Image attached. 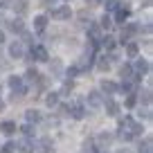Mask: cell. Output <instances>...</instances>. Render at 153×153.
<instances>
[{"label": "cell", "instance_id": "cell-1", "mask_svg": "<svg viewBox=\"0 0 153 153\" xmlns=\"http://www.w3.org/2000/svg\"><path fill=\"white\" fill-rule=\"evenodd\" d=\"M88 106H90V108H101V106H104V97H101L99 90L88 92Z\"/></svg>", "mask_w": 153, "mask_h": 153}, {"label": "cell", "instance_id": "cell-2", "mask_svg": "<svg viewBox=\"0 0 153 153\" xmlns=\"http://www.w3.org/2000/svg\"><path fill=\"white\" fill-rule=\"evenodd\" d=\"M50 16H52L54 20H68V18L72 16V11H70V7H65V5H63V7H59V9H54Z\"/></svg>", "mask_w": 153, "mask_h": 153}, {"label": "cell", "instance_id": "cell-3", "mask_svg": "<svg viewBox=\"0 0 153 153\" xmlns=\"http://www.w3.org/2000/svg\"><path fill=\"white\" fill-rule=\"evenodd\" d=\"M9 56H11V59H23V56H25V48H23V43H20V41H16V43L9 45Z\"/></svg>", "mask_w": 153, "mask_h": 153}, {"label": "cell", "instance_id": "cell-4", "mask_svg": "<svg viewBox=\"0 0 153 153\" xmlns=\"http://www.w3.org/2000/svg\"><path fill=\"white\" fill-rule=\"evenodd\" d=\"M149 70H151V68H149V61H144V59H137V61H135V68H133V76L146 74Z\"/></svg>", "mask_w": 153, "mask_h": 153}, {"label": "cell", "instance_id": "cell-5", "mask_svg": "<svg viewBox=\"0 0 153 153\" xmlns=\"http://www.w3.org/2000/svg\"><path fill=\"white\" fill-rule=\"evenodd\" d=\"M32 59H34V61H48V50H45V48H41V45H34V48H32Z\"/></svg>", "mask_w": 153, "mask_h": 153}, {"label": "cell", "instance_id": "cell-6", "mask_svg": "<svg viewBox=\"0 0 153 153\" xmlns=\"http://www.w3.org/2000/svg\"><path fill=\"white\" fill-rule=\"evenodd\" d=\"M68 115H72L74 120H83V117H86V106H83L81 101H76V104L72 106V110H70Z\"/></svg>", "mask_w": 153, "mask_h": 153}, {"label": "cell", "instance_id": "cell-7", "mask_svg": "<svg viewBox=\"0 0 153 153\" xmlns=\"http://www.w3.org/2000/svg\"><path fill=\"white\" fill-rule=\"evenodd\" d=\"M104 106H106V115L115 117V115H120V104L113 99H104Z\"/></svg>", "mask_w": 153, "mask_h": 153}, {"label": "cell", "instance_id": "cell-8", "mask_svg": "<svg viewBox=\"0 0 153 153\" xmlns=\"http://www.w3.org/2000/svg\"><path fill=\"white\" fill-rule=\"evenodd\" d=\"M120 76L124 81H131V79H133V65H131V63H124V65L120 68Z\"/></svg>", "mask_w": 153, "mask_h": 153}, {"label": "cell", "instance_id": "cell-9", "mask_svg": "<svg viewBox=\"0 0 153 153\" xmlns=\"http://www.w3.org/2000/svg\"><path fill=\"white\" fill-rule=\"evenodd\" d=\"M0 131L5 135H14L16 133V122H11V120H5L2 124H0Z\"/></svg>", "mask_w": 153, "mask_h": 153}, {"label": "cell", "instance_id": "cell-10", "mask_svg": "<svg viewBox=\"0 0 153 153\" xmlns=\"http://www.w3.org/2000/svg\"><path fill=\"white\" fill-rule=\"evenodd\" d=\"M18 149H20V153H34V144H32V140H29V137L20 140V142H18Z\"/></svg>", "mask_w": 153, "mask_h": 153}, {"label": "cell", "instance_id": "cell-11", "mask_svg": "<svg viewBox=\"0 0 153 153\" xmlns=\"http://www.w3.org/2000/svg\"><path fill=\"white\" fill-rule=\"evenodd\" d=\"M45 27H48V16H36V18H34V29H36V32H43Z\"/></svg>", "mask_w": 153, "mask_h": 153}, {"label": "cell", "instance_id": "cell-12", "mask_svg": "<svg viewBox=\"0 0 153 153\" xmlns=\"http://www.w3.org/2000/svg\"><path fill=\"white\" fill-rule=\"evenodd\" d=\"M101 92H106V95H115V92H117V83H113V81H101Z\"/></svg>", "mask_w": 153, "mask_h": 153}, {"label": "cell", "instance_id": "cell-13", "mask_svg": "<svg viewBox=\"0 0 153 153\" xmlns=\"http://www.w3.org/2000/svg\"><path fill=\"white\" fill-rule=\"evenodd\" d=\"M9 29L16 32V34H20V32H25V25H23L20 18H14V20H9Z\"/></svg>", "mask_w": 153, "mask_h": 153}, {"label": "cell", "instance_id": "cell-14", "mask_svg": "<svg viewBox=\"0 0 153 153\" xmlns=\"http://www.w3.org/2000/svg\"><path fill=\"white\" fill-rule=\"evenodd\" d=\"M25 117H27L29 124H32V122H34V124H36V122H41V113H38L36 108H29L27 113H25Z\"/></svg>", "mask_w": 153, "mask_h": 153}, {"label": "cell", "instance_id": "cell-15", "mask_svg": "<svg viewBox=\"0 0 153 153\" xmlns=\"http://www.w3.org/2000/svg\"><path fill=\"white\" fill-rule=\"evenodd\" d=\"M97 142H99V146H110L113 135H110V133H99V135H97Z\"/></svg>", "mask_w": 153, "mask_h": 153}, {"label": "cell", "instance_id": "cell-16", "mask_svg": "<svg viewBox=\"0 0 153 153\" xmlns=\"http://www.w3.org/2000/svg\"><path fill=\"white\" fill-rule=\"evenodd\" d=\"M41 153H54V149H52V140L50 137H43L41 140V149H38Z\"/></svg>", "mask_w": 153, "mask_h": 153}, {"label": "cell", "instance_id": "cell-17", "mask_svg": "<svg viewBox=\"0 0 153 153\" xmlns=\"http://www.w3.org/2000/svg\"><path fill=\"white\" fill-rule=\"evenodd\" d=\"M50 72H52L54 76H61V74H63V65H61V61H59V59H54V61H52V65H50Z\"/></svg>", "mask_w": 153, "mask_h": 153}, {"label": "cell", "instance_id": "cell-18", "mask_svg": "<svg viewBox=\"0 0 153 153\" xmlns=\"http://www.w3.org/2000/svg\"><path fill=\"white\" fill-rule=\"evenodd\" d=\"M97 144H95V140H86V142H83V153H99L97 151Z\"/></svg>", "mask_w": 153, "mask_h": 153}, {"label": "cell", "instance_id": "cell-19", "mask_svg": "<svg viewBox=\"0 0 153 153\" xmlns=\"http://www.w3.org/2000/svg\"><path fill=\"white\" fill-rule=\"evenodd\" d=\"M151 146H153L151 137H146V140H142V142H140V149H137V151H140V153H151Z\"/></svg>", "mask_w": 153, "mask_h": 153}, {"label": "cell", "instance_id": "cell-20", "mask_svg": "<svg viewBox=\"0 0 153 153\" xmlns=\"http://www.w3.org/2000/svg\"><path fill=\"white\" fill-rule=\"evenodd\" d=\"M14 2V9L18 11V14H25L27 11V0H11Z\"/></svg>", "mask_w": 153, "mask_h": 153}, {"label": "cell", "instance_id": "cell-21", "mask_svg": "<svg viewBox=\"0 0 153 153\" xmlns=\"http://www.w3.org/2000/svg\"><path fill=\"white\" fill-rule=\"evenodd\" d=\"M9 88L11 90H18V88H23V79H20V76H9Z\"/></svg>", "mask_w": 153, "mask_h": 153}, {"label": "cell", "instance_id": "cell-22", "mask_svg": "<svg viewBox=\"0 0 153 153\" xmlns=\"http://www.w3.org/2000/svg\"><path fill=\"white\" fill-rule=\"evenodd\" d=\"M38 76H41V74H38V72L34 70V68H29V70L25 72V79H27L29 83H36V81H38Z\"/></svg>", "mask_w": 153, "mask_h": 153}, {"label": "cell", "instance_id": "cell-23", "mask_svg": "<svg viewBox=\"0 0 153 153\" xmlns=\"http://www.w3.org/2000/svg\"><path fill=\"white\" fill-rule=\"evenodd\" d=\"M45 104L52 108V106L59 104V92H48V97H45Z\"/></svg>", "mask_w": 153, "mask_h": 153}, {"label": "cell", "instance_id": "cell-24", "mask_svg": "<svg viewBox=\"0 0 153 153\" xmlns=\"http://www.w3.org/2000/svg\"><path fill=\"white\" fill-rule=\"evenodd\" d=\"M137 52H140V45L137 43H128V45H126V54H128L131 59L137 56Z\"/></svg>", "mask_w": 153, "mask_h": 153}, {"label": "cell", "instance_id": "cell-25", "mask_svg": "<svg viewBox=\"0 0 153 153\" xmlns=\"http://www.w3.org/2000/svg\"><path fill=\"white\" fill-rule=\"evenodd\" d=\"M140 101H142V104H151V90H149V88H144V90L140 92Z\"/></svg>", "mask_w": 153, "mask_h": 153}, {"label": "cell", "instance_id": "cell-26", "mask_svg": "<svg viewBox=\"0 0 153 153\" xmlns=\"http://www.w3.org/2000/svg\"><path fill=\"white\" fill-rule=\"evenodd\" d=\"M101 45H104L106 50H113L115 48V38L113 36H104V38H101Z\"/></svg>", "mask_w": 153, "mask_h": 153}, {"label": "cell", "instance_id": "cell-27", "mask_svg": "<svg viewBox=\"0 0 153 153\" xmlns=\"http://www.w3.org/2000/svg\"><path fill=\"white\" fill-rule=\"evenodd\" d=\"M115 18H117V23H126V18H128V9H122V7H120V11H117Z\"/></svg>", "mask_w": 153, "mask_h": 153}, {"label": "cell", "instance_id": "cell-28", "mask_svg": "<svg viewBox=\"0 0 153 153\" xmlns=\"http://www.w3.org/2000/svg\"><path fill=\"white\" fill-rule=\"evenodd\" d=\"M117 137H120L122 142H131V140H133V135H131L128 131H122V128H120V133H117Z\"/></svg>", "mask_w": 153, "mask_h": 153}, {"label": "cell", "instance_id": "cell-29", "mask_svg": "<svg viewBox=\"0 0 153 153\" xmlns=\"http://www.w3.org/2000/svg\"><path fill=\"white\" fill-rule=\"evenodd\" d=\"M97 68H99L101 72H106V70L110 68V61H106V56H104V59H99V61H97Z\"/></svg>", "mask_w": 153, "mask_h": 153}, {"label": "cell", "instance_id": "cell-30", "mask_svg": "<svg viewBox=\"0 0 153 153\" xmlns=\"http://www.w3.org/2000/svg\"><path fill=\"white\" fill-rule=\"evenodd\" d=\"M110 25H113V18H110V16H108V14H106V16H104V18H101V27H104V29H108V27H110Z\"/></svg>", "mask_w": 153, "mask_h": 153}, {"label": "cell", "instance_id": "cell-31", "mask_svg": "<svg viewBox=\"0 0 153 153\" xmlns=\"http://www.w3.org/2000/svg\"><path fill=\"white\" fill-rule=\"evenodd\" d=\"M20 131H23V133H25V137H29V135H32V133H34V128H32V124H25V126H23V128H20Z\"/></svg>", "mask_w": 153, "mask_h": 153}, {"label": "cell", "instance_id": "cell-32", "mask_svg": "<svg viewBox=\"0 0 153 153\" xmlns=\"http://www.w3.org/2000/svg\"><path fill=\"white\" fill-rule=\"evenodd\" d=\"M135 104H137V99H135V97H133V95H131V97H128V99H126V106H128V108H133V106H135Z\"/></svg>", "mask_w": 153, "mask_h": 153}, {"label": "cell", "instance_id": "cell-33", "mask_svg": "<svg viewBox=\"0 0 153 153\" xmlns=\"http://www.w3.org/2000/svg\"><path fill=\"white\" fill-rule=\"evenodd\" d=\"M140 115H142L144 120H151V110H149V108H144V110H140Z\"/></svg>", "mask_w": 153, "mask_h": 153}, {"label": "cell", "instance_id": "cell-34", "mask_svg": "<svg viewBox=\"0 0 153 153\" xmlns=\"http://www.w3.org/2000/svg\"><path fill=\"white\" fill-rule=\"evenodd\" d=\"M70 90H72V81H65V86H63V95H68Z\"/></svg>", "mask_w": 153, "mask_h": 153}, {"label": "cell", "instance_id": "cell-35", "mask_svg": "<svg viewBox=\"0 0 153 153\" xmlns=\"http://www.w3.org/2000/svg\"><path fill=\"white\" fill-rule=\"evenodd\" d=\"M68 110H70V106H65V104L59 106V113H61V115H68Z\"/></svg>", "mask_w": 153, "mask_h": 153}, {"label": "cell", "instance_id": "cell-36", "mask_svg": "<svg viewBox=\"0 0 153 153\" xmlns=\"http://www.w3.org/2000/svg\"><path fill=\"white\" fill-rule=\"evenodd\" d=\"M14 149H16V144H14V142H9V144H7V146H5V153H11V151H14Z\"/></svg>", "mask_w": 153, "mask_h": 153}, {"label": "cell", "instance_id": "cell-37", "mask_svg": "<svg viewBox=\"0 0 153 153\" xmlns=\"http://www.w3.org/2000/svg\"><path fill=\"white\" fill-rule=\"evenodd\" d=\"M2 41H5V34H2V32H0V43H2Z\"/></svg>", "mask_w": 153, "mask_h": 153}, {"label": "cell", "instance_id": "cell-38", "mask_svg": "<svg viewBox=\"0 0 153 153\" xmlns=\"http://www.w3.org/2000/svg\"><path fill=\"white\" fill-rule=\"evenodd\" d=\"M2 108H5V101H2V99H0V110H2Z\"/></svg>", "mask_w": 153, "mask_h": 153}, {"label": "cell", "instance_id": "cell-39", "mask_svg": "<svg viewBox=\"0 0 153 153\" xmlns=\"http://www.w3.org/2000/svg\"><path fill=\"white\" fill-rule=\"evenodd\" d=\"M144 5H146V7H149V5H151V0H144Z\"/></svg>", "mask_w": 153, "mask_h": 153}]
</instances>
